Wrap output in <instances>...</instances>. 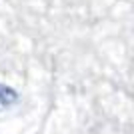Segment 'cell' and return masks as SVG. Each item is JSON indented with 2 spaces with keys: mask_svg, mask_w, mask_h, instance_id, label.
Returning <instances> with one entry per match:
<instances>
[{
  "mask_svg": "<svg viewBox=\"0 0 134 134\" xmlns=\"http://www.w3.org/2000/svg\"><path fill=\"white\" fill-rule=\"evenodd\" d=\"M18 100H20L18 90L0 82V112H6V110H10L12 106H16Z\"/></svg>",
  "mask_w": 134,
  "mask_h": 134,
  "instance_id": "obj_1",
  "label": "cell"
}]
</instances>
